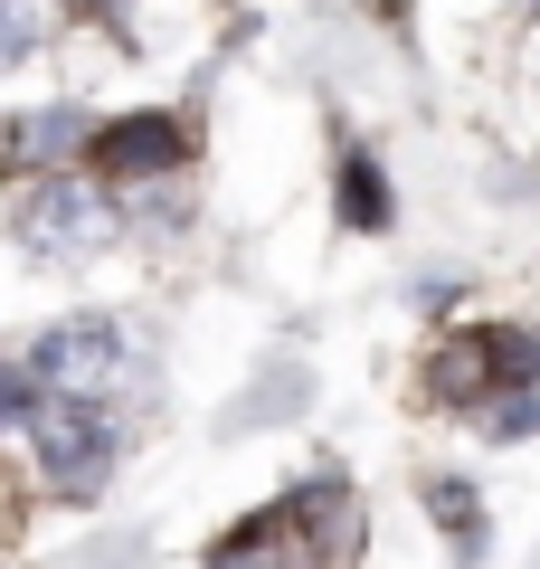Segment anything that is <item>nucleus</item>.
<instances>
[{"label":"nucleus","mask_w":540,"mask_h":569,"mask_svg":"<svg viewBox=\"0 0 540 569\" xmlns=\"http://www.w3.org/2000/svg\"><path fill=\"white\" fill-rule=\"evenodd\" d=\"M86 181L114 190V200H142V190L190 181V123H180V114H114V123H96V142H86Z\"/></svg>","instance_id":"obj_4"},{"label":"nucleus","mask_w":540,"mask_h":569,"mask_svg":"<svg viewBox=\"0 0 540 569\" xmlns=\"http://www.w3.org/2000/svg\"><path fill=\"white\" fill-rule=\"evenodd\" d=\"M67 29V0H0V67H29Z\"/></svg>","instance_id":"obj_8"},{"label":"nucleus","mask_w":540,"mask_h":569,"mask_svg":"<svg viewBox=\"0 0 540 569\" xmlns=\"http://www.w3.org/2000/svg\"><path fill=\"white\" fill-rule=\"evenodd\" d=\"M39 408H48V389L29 380V361H20V351H0V437H20V447H29Z\"/></svg>","instance_id":"obj_9"},{"label":"nucleus","mask_w":540,"mask_h":569,"mask_svg":"<svg viewBox=\"0 0 540 569\" xmlns=\"http://www.w3.org/2000/svg\"><path fill=\"white\" fill-rule=\"evenodd\" d=\"M341 219H351V228H380V219H389V181H380V162H370V152H351V162H341Z\"/></svg>","instance_id":"obj_10"},{"label":"nucleus","mask_w":540,"mask_h":569,"mask_svg":"<svg viewBox=\"0 0 540 569\" xmlns=\"http://www.w3.org/2000/svg\"><path fill=\"white\" fill-rule=\"evenodd\" d=\"M10 228H20V247L39 266H86V257H104V247L123 238V200L96 190L86 171H67V181H20Z\"/></svg>","instance_id":"obj_3"},{"label":"nucleus","mask_w":540,"mask_h":569,"mask_svg":"<svg viewBox=\"0 0 540 569\" xmlns=\"http://www.w3.org/2000/svg\"><path fill=\"white\" fill-rule=\"evenodd\" d=\"M427 380H437V399H456V408H474V399H493V389H540V342L531 332H456V342L427 361Z\"/></svg>","instance_id":"obj_6"},{"label":"nucleus","mask_w":540,"mask_h":569,"mask_svg":"<svg viewBox=\"0 0 540 569\" xmlns=\"http://www.w3.org/2000/svg\"><path fill=\"white\" fill-rule=\"evenodd\" d=\"M86 142H96V114L58 96V104H29V114L0 133V152H10L20 181H67V171H86Z\"/></svg>","instance_id":"obj_7"},{"label":"nucleus","mask_w":540,"mask_h":569,"mask_svg":"<svg viewBox=\"0 0 540 569\" xmlns=\"http://www.w3.org/2000/svg\"><path fill=\"white\" fill-rule=\"evenodd\" d=\"M123 437H133V427L104 418V408H58V399H48V408H39V427H29L39 485H48V493H67V503H96V493L114 485Z\"/></svg>","instance_id":"obj_5"},{"label":"nucleus","mask_w":540,"mask_h":569,"mask_svg":"<svg viewBox=\"0 0 540 569\" xmlns=\"http://www.w3.org/2000/svg\"><path fill=\"white\" fill-rule=\"evenodd\" d=\"M20 361H29V380H39L58 408H104V418H123V427L152 408V361H142L133 332L104 323V313L48 323L39 342H20Z\"/></svg>","instance_id":"obj_1"},{"label":"nucleus","mask_w":540,"mask_h":569,"mask_svg":"<svg viewBox=\"0 0 540 569\" xmlns=\"http://www.w3.org/2000/svg\"><path fill=\"white\" fill-rule=\"evenodd\" d=\"M360 541L351 485H294L284 503H266L257 522H238L209 569H341Z\"/></svg>","instance_id":"obj_2"}]
</instances>
